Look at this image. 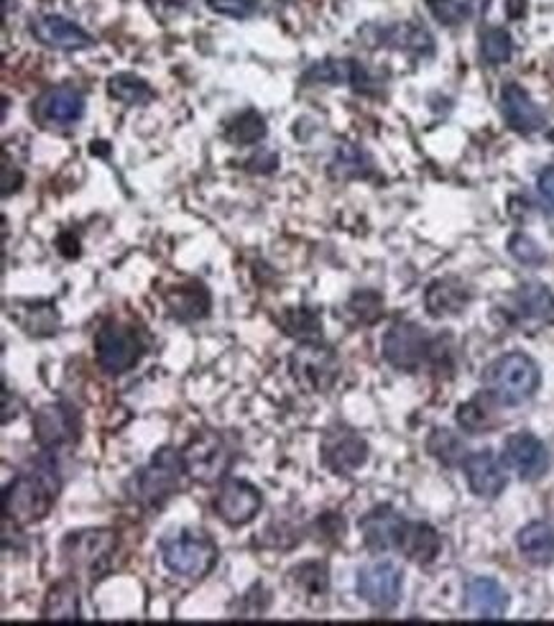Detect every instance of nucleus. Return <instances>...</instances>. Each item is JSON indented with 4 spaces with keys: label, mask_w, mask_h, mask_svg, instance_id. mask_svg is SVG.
I'll list each match as a JSON object with an SVG mask.
<instances>
[{
    "label": "nucleus",
    "mask_w": 554,
    "mask_h": 626,
    "mask_svg": "<svg viewBox=\"0 0 554 626\" xmlns=\"http://www.w3.org/2000/svg\"><path fill=\"white\" fill-rule=\"evenodd\" d=\"M59 481L57 466L52 463H39L31 471L18 473L13 483L3 494V514L16 524H36L49 517V512L57 504Z\"/></svg>",
    "instance_id": "nucleus-1"
},
{
    "label": "nucleus",
    "mask_w": 554,
    "mask_h": 626,
    "mask_svg": "<svg viewBox=\"0 0 554 626\" xmlns=\"http://www.w3.org/2000/svg\"><path fill=\"white\" fill-rule=\"evenodd\" d=\"M483 381H486L488 394L496 399V404L519 407L537 394L542 374H539L537 361L526 353H506V356L488 363Z\"/></svg>",
    "instance_id": "nucleus-2"
},
{
    "label": "nucleus",
    "mask_w": 554,
    "mask_h": 626,
    "mask_svg": "<svg viewBox=\"0 0 554 626\" xmlns=\"http://www.w3.org/2000/svg\"><path fill=\"white\" fill-rule=\"evenodd\" d=\"M115 550H118V537L113 529H80L64 537L62 560L69 573L95 578L110 568Z\"/></svg>",
    "instance_id": "nucleus-3"
},
{
    "label": "nucleus",
    "mask_w": 554,
    "mask_h": 626,
    "mask_svg": "<svg viewBox=\"0 0 554 626\" xmlns=\"http://www.w3.org/2000/svg\"><path fill=\"white\" fill-rule=\"evenodd\" d=\"M161 560L166 570L179 578H205L215 563H218V545L205 535V532H179V535L166 537L161 542Z\"/></svg>",
    "instance_id": "nucleus-4"
},
{
    "label": "nucleus",
    "mask_w": 554,
    "mask_h": 626,
    "mask_svg": "<svg viewBox=\"0 0 554 626\" xmlns=\"http://www.w3.org/2000/svg\"><path fill=\"white\" fill-rule=\"evenodd\" d=\"M182 473H187L182 453L174 448H161L149 460V466H143L133 476V491H136L133 496L146 506H161L179 489Z\"/></svg>",
    "instance_id": "nucleus-5"
},
{
    "label": "nucleus",
    "mask_w": 554,
    "mask_h": 626,
    "mask_svg": "<svg viewBox=\"0 0 554 626\" xmlns=\"http://www.w3.org/2000/svg\"><path fill=\"white\" fill-rule=\"evenodd\" d=\"M95 356L105 374H126L143 356L141 335L120 322H105L95 335Z\"/></svg>",
    "instance_id": "nucleus-6"
},
{
    "label": "nucleus",
    "mask_w": 554,
    "mask_h": 626,
    "mask_svg": "<svg viewBox=\"0 0 554 626\" xmlns=\"http://www.w3.org/2000/svg\"><path fill=\"white\" fill-rule=\"evenodd\" d=\"M182 458L189 476L200 483L220 481L233 463V453L223 437L212 435V432H200L192 437L187 448L182 450Z\"/></svg>",
    "instance_id": "nucleus-7"
},
{
    "label": "nucleus",
    "mask_w": 554,
    "mask_h": 626,
    "mask_svg": "<svg viewBox=\"0 0 554 626\" xmlns=\"http://www.w3.org/2000/svg\"><path fill=\"white\" fill-rule=\"evenodd\" d=\"M432 351V340L417 322H396L383 338V358L399 371H417Z\"/></svg>",
    "instance_id": "nucleus-8"
},
{
    "label": "nucleus",
    "mask_w": 554,
    "mask_h": 626,
    "mask_svg": "<svg viewBox=\"0 0 554 626\" xmlns=\"http://www.w3.org/2000/svg\"><path fill=\"white\" fill-rule=\"evenodd\" d=\"M404 575L399 565L381 560L358 573V596L376 611H391L401 598Z\"/></svg>",
    "instance_id": "nucleus-9"
},
{
    "label": "nucleus",
    "mask_w": 554,
    "mask_h": 626,
    "mask_svg": "<svg viewBox=\"0 0 554 626\" xmlns=\"http://www.w3.org/2000/svg\"><path fill=\"white\" fill-rule=\"evenodd\" d=\"M503 463L521 481H539L549 471V450L532 432H514L503 443Z\"/></svg>",
    "instance_id": "nucleus-10"
},
{
    "label": "nucleus",
    "mask_w": 554,
    "mask_h": 626,
    "mask_svg": "<svg viewBox=\"0 0 554 626\" xmlns=\"http://www.w3.org/2000/svg\"><path fill=\"white\" fill-rule=\"evenodd\" d=\"M337 371H340V363H337V356L332 353V348L317 345L312 340L299 345L292 356L294 379L302 386H307L309 391H325L335 381Z\"/></svg>",
    "instance_id": "nucleus-11"
},
{
    "label": "nucleus",
    "mask_w": 554,
    "mask_h": 626,
    "mask_svg": "<svg viewBox=\"0 0 554 626\" xmlns=\"http://www.w3.org/2000/svg\"><path fill=\"white\" fill-rule=\"evenodd\" d=\"M77 432H80V422L69 404H44L34 414V437L44 450L72 445L77 440Z\"/></svg>",
    "instance_id": "nucleus-12"
},
{
    "label": "nucleus",
    "mask_w": 554,
    "mask_h": 626,
    "mask_svg": "<svg viewBox=\"0 0 554 626\" xmlns=\"http://www.w3.org/2000/svg\"><path fill=\"white\" fill-rule=\"evenodd\" d=\"M263 499L261 491L248 481H225L220 489L218 499H215V512L223 519L228 527H246L261 512Z\"/></svg>",
    "instance_id": "nucleus-13"
},
{
    "label": "nucleus",
    "mask_w": 554,
    "mask_h": 626,
    "mask_svg": "<svg viewBox=\"0 0 554 626\" xmlns=\"http://www.w3.org/2000/svg\"><path fill=\"white\" fill-rule=\"evenodd\" d=\"M406 519L391 506H376L360 519V535L371 552L399 550L406 532Z\"/></svg>",
    "instance_id": "nucleus-14"
},
{
    "label": "nucleus",
    "mask_w": 554,
    "mask_h": 626,
    "mask_svg": "<svg viewBox=\"0 0 554 626\" xmlns=\"http://www.w3.org/2000/svg\"><path fill=\"white\" fill-rule=\"evenodd\" d=\"M31 34L39 44L59 49V52H80V49H90L95 44V39L82 29L80 23L64 16H54V13L31 21Z\"/></svg>",
    "instance_id": "nucleus-15"
},
{
    "label": "nucleus",
    "mask_w": 554,
    "mask_h": 626,
    "mask_svg": "<svg viewBox=\"0 0 554 626\" xmlns=\"http://www.w3.org/2000/svg\"><path fill=\"white\" fill-rule=\"evenodd\" d=\"M322 460L337 476H350V473L366 466L368 445L355 432L335 430L322 440Z\"/></svg>",
    "instance_id": "nucleus-16"
},
{
    "label": "nucleus",
    "mask_w": 554,
    "mask_h": 626,
    "mask_svg": "<svg viewBox=\"0 0 554 626\" xmlns=\"http://www.w3.org/2000/svg\"><path fill=\"white\" fill-rule=\"evenodd\" d=\"M501 115L511 131L524 133V136L542 131V128L547 126V115H544V110L539 108L532 100V95H529L521 85H516V82L503 85Z\"/></svg>",
    "instance_id": "nucleus-17"
},
{
    "label": "nucleus",
    "mask_w": 554,
    "mask_h": 626,
    "mask_svg": "<svg viewBox=\"0 0 554 626\" xmlns=\"http://www.w3.org/2000/svg\"><path fill=\"white\" fill-rule=\"evenodd\" d=\"M465 478H468V486L478 499H498L506 489V471H503V463L498 460V455L493 450H475L465 458L463 463Z\"/></svg>",
    "instance_id": "nucleus-18"
},
{
    "label": "nucleus",
    "mask_w": 554,
    "mask_h": 626,
    "mask_svg": "<svg viewBox=\"0 0 554 626\" xmlns=\"http://www.w3.org/2000/svg\"><path fill=\"white\" fill-rule=\"evenodd\" d=\"M36 115L49 126H72L85 115V95L72 85L52 87L36 100Z\"/></svg>",
    "instance_id": "nucleus-19"
},
{
    "label": "nucleus",
    "mask_w": 554,
    "mask_h": 626,
    "mask_svg": "<svg viewBox=\"0 0 554 626\" xmlns=\"http://www.w3.org/2000/svg\"><path fill=\"white\" fill-rule=\"evenodd\" d=\"M509 604L506 588L493 578H473L465 588V606L475 619H503Z\"/></svg>",
    "instance_id": "nucleus-20"
},
{
    "label": "nucleus",
    "mask_w": 554,
    "mask_h": 626,
    "mask_svg": "<svg viewBox=\"0 0 554 626\" xmlns=\"http://www.w3.org/2000/svg\"><path fill=\"white\" fill-rule=\"evenodd\" d=\"M304 82H320V85H353L355 90H368L373 85L368 69L355 59H325L304 72Z\"/></svg>",
    "instance_id": "nucleus-21"
},
{
    "label": "nucleus",
    "mask_w": 554,
    "mask_h": 626,
    "mask_svg": "<svg viewBox=\"0 0 554 626\" xmlns=\"http://www.w3.org/2000/svg\"><path fill=\"white\" fill-rule=\"evenodd\" d=\"M516 547L526 563L549 565L554 560V527L547 522L526 524L516 535Z\"/></svg>",
    "instance_id": "nucleus-22"
},
{
    "label": "nucleus",
    "mask_w": 554,
    "mask_h": 626,
    "mask_svg": "<svg viewBox=\"0 0 554 626\" xmlns=\"http://www.w3.org/2000/svg\"><path fill=\"white\" fill-rule=\"evenodd\" d=\"M401 552L406 558L417 565H427L440 555L442 550V537L432 524L424 522H409L406 524L404 540H401Z\"/></svg>",
    "instance_id": "nucleus-23"
},
{
    "label": "nucleus",
    "mask_w": 554,
    "mask_h": 626,
    "mask_svg": "<svg viewBox=\"0 0 554 626\" xmlns=\"http://www.w3.org/2000/svg\"><path fill=\"white\" fill-rule=\"evenodd\" d=\"M468 302L470 292L457 279H440V282L429 284L427 294H424V305L432 317L460 315Z\"/></svg>",
    "instance_id": "nucleus-24"
},
{
    "label": "nucleus",
    "mask_w": 554,
    "mask_h": 626,
    "mask_svg": "<svg viewBox=\"0 0 554 626\" xmlns=\"http://www.w3.org/2000/svg\"><path fill=\"white\" fill-rule=\"evenodd\" d=\"M376 44L394 46V49H404V52L417 54H432L435 52V39L422 26L414 23H394L389 29H378Z\"/></svg>",
    "instance_id": "nucleus-25"
},
{
    "label": "nucleus",
    "mask_w": 554,
    "mask_h": 626,
    "mask_svg": "<svg viewBox=\"0 0 554 626\" xmlns=\"http://www.w3.org/2000/svg\"><path fill=\"white\" fill-rule=\"evenodd\" d=\"M516 310L526 317V320L544 322V325H554V294L549 292L544 284L526 282L516 289Z\"/></svg>",
    "instance_id": "nucleus-26"
},
{
    "label": "nucleus",
    "mask_w": 554,
    "mask_h": 626,
    "mask_svg": "<svg viewBox=\"0 0 554 626\" xmlns=\"http://www.w3.org/2000/svg\"><path fill=\"white\" fill-rule=\"evenodd\" d=\"M11 317L26 333L36 335V338H46V335H54L59 330V312L52 302L16 305V310H11Z\"/></svg>",
    "instance_id": "nucleus-27"
},
{
    "label": "nucleus",
    "mask_w": 554,
    "mask_h": 626,
    "mask_svg": "<svg viewBox=\"0 0 554 626\" xmlns=\"http://www.w3.org/2000/svg\"><path fill=\"white\" fill-rule=\"evenodd\" d=\"M166 307L179 320H202L210 312V292L202 284H189L166 292Z\"/></svg>",
    "instance_id": "nucleus-28"
},
{
    "label": "nucleus",
    "mask_w": 554,
    "mask_h": 626,
    "mask_svg": "<svg viewBox=\"0 0 554 626\" xmlns=\"http://www.w3.org/2000/svg\"><path fill=\"white\" fill-rule=\"evenodd\" d=\"M44 619L54 621H77L82 616L80 609V591H77L75 581H59L49 588L44 598V609H41Z\"/></svg>",
    "instance_id": "nucleus-29"
},
{
    "label": "nucleus",
    "mask_w": 554,
    "mask_h": 626,
    "mask_svg": "<svg viewBox=\"0 0 554 626\" xmlns=\"http://www.w3.org/2000/svg\"><path fill=\"white\" fill-rule=\"evenodd\" d=\"M108 92L110 98H115L123 105H149L156 98V92L151 90V85L143 77L131 75V72H118L108 80Z\"/></svg>",
    "instance_id": "nucleus-30"
},
{
    "label": "nucleus",
    "mask_w": 554,
    "mask_h": 626,
    "mask_svg": "<svg viewBox=\"0 0 554 626\" xmlns=\"http://www.w3.org/2000/svg\"><path fill=\"white\" fill-rule=\"evenodd\" d=\"M279 325L284 328L286 335L304 340V343L322 335V317L312 307H292V310H286L279 317Z\"/></svg>",
    "instance_id": "nucleus-31"
},
{
    "label": "nucleus",
    "mask_w": 554,
    "mask_h": 626,
    "mask_svg": "<svg viewBox=\"0 0 554 626\" xmlns=\"http://www.w3.org/2000/svg\"><path fill=\"white\" fill-rule=\"evenodd\" d=\"M427 450L432 458L440 460L442 466H457V463H465V458H468L463 440H460L452 430H445V427H437V430L429 435Z\"/></svg>",
    "instance_id": "nucleus-32"
},
{
    "label": "nucleus",
    "mask_w": 554,
    "mask_h": 626,
    "mask_svg": "<svg viewBox=\"0 0 554 626\" xmlns=\"http://www.w3.org/2000/svg\"><path fill=\"white\" fill-rule=\"evenodd\" d=\"M225 138H228L230 144L238 146L258 144V141L266 138V121H263L256 110H246V113H240L233 123L225 126Z\"/></svg>",
    "instance_id": "nucleus-33"
},
{
    "label": "nucleus",
    "mask_w": 554,
    "mask_h": 626,
    "mask_svg": "<svg viewBox=\"0 0 554 626\" xmlns=\"http://www.w3.org/2000/svg\"><path fill=\"white\" fill-rule=\"evenodd\" d=\"M480 57L486 59L488 64H503L514 57V39L506 29L501 26H491L480 34Z\"/></svg>",
    "instance_id": "nucleus-34"
},
{
    "label": "nucleus",
    "mask_w": 554,
    "mask_h": 626,
    "mask_svg": "<svg viewBox=\"0 0 554 626\" xmlns=\"http://www.w3.org/2000/svg\"><path fill=\"white\" fill-rule=\"evenodd\" d=\"M491 402H496V399L486 391V399H473L468 404H460V409H457V425L463 427L465 432H470V435H480L483 430H488L493 425Z\"/></svg>",
    "instance_id": "nucleus-35"
},
{
    "label": "nucleus",
    "mask_w": 554,
    "mask_h": 626,
    "mask_svg": "<svg viewBox=\"0 0 554 626\" xmlns=\"http://www.w3.org/2000/svg\"><path fill=\"white\" fill-rule=\"evenodd\" d=\"M427 8L445 26H460L473 13L470 3H465V0H427Z\"/></svg>",
    "instance_id": "nucleus-36"
},
{
    "label": "nucleus",
    "mask_w": 554,
    "mask_h": 626,
    "mask_svg": "<svg viewBox=\"0 0 554 626\" xmlns=\"http://www.w3.org/2000/svg\"><path fill=\"white\" fill-rule=\"evenodd\" d=\"M363 164H368V156L358 146L350 144L340 146L335 154V161H332V167L340 172V177H363L368 172V167H363Z\"/></svg>",
    "instance_id": "nucleus-37"
},
{
    "label": "nucleus",
    "mask_w": 554,
    "mask_h": 626,
    "mask_svg": "<svg viewBox=\"0 0 554 626\" xmlns=\"http://www.w3.org/2000/svg\"><path fill=\"white\" fill-rule=\"evenodd\" d=\"M509 251L516 261H521V264H526V266H539V264H544V261H547V253H544V248L539 246L534 238L524 236V233H516V236H511Z\"/></svg>",
    "instance_id": "nucleus-38"
},
{
    "label": "nucleus",
    "mask_w": 554,
    "mask_h": 626,
    "mask_svg": "<svg viewBox=\"0 0 554 626\" xmlns=\"http://www.w3.org/2000/svg\"><path fill=\"white\" fill-rule=\"evenodd\" d=\"M294 581L299 583L302 591H307L309 596H320L327 591V568L322 563H307L302 568L294 570Z\"/></svg>",
    "instance_id": "nucleus-39"
},
{
    "label": "nucleus",
    "mask_w": 554,
    "mask_h": 626,
    "mask_svg": "<svg viewBox=\"0 0 554 626\" xmlns=\"http://www.w3.org/2000/svg\"><path fill=\"white\" fill-rule=\"evenodd\" d=\"M207 8L220 16L238 18V21H246V18L256 16L258 13V0H205Z\"/></svg>",
    "instance_id": "nucleus-40"
},
{
    "label": "nucleus",
    "mask_w": 554,
    "mask_h": 626,
    "mask_svg": "<svg viewBox=\"0 0 554 626\" xmlns=\"http://www.w3.org/2000/svg\"><path fill=\"white\" fill-rule=\"evenodd\" d=\"M373 297H376V292H358L353 299H350V312H353V315H358L363 322L378 320V317H381L383 299L378 297L373 305H368Z\"/></svg>",
    "instance_id": "nucleus-41"
},
{
    "label": "nucleus",
    "mask_w": 554,
    "mask_h": 626,
    "mask_svg": "<svg viewBox=\"0 0 554 626\" xmlns=\"http://www.w3.org/2000/svg\"><path fill=\"white\" fill-rule=\"evenodd\" d=\"M537 187H539V195H542V200L554 210V167L544 169V172L539 174Z\"/></svg>",
    "instance_id": "nucleus-42"
}]
</instances>
